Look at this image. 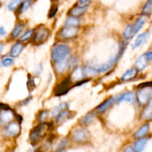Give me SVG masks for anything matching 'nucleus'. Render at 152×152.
Instances as JSON below:
<instances>
[{"label":"nucleus","mask_w":152,"mask_h":152,"mask_svg":"<svg viewBox=\"0 0 152 152\" xmlns=\"http://www.w3.org/2000/svg\"><path fill=\"white\" fill-rule=\"evenodd\" d=\"M126 43L122 42V44L120 45L119 51L117 52V53L115 55V56H113L112 58H111V59L106 62V63L103 64V65H100V66L94 67L96 74H101V73L107 72V71H109L110 69H111V68H113V66L116 64V62H117V61L121 58V56H123V54L124 53L125 50H126Z\"/></svg>","instance_id":"2"},{"label":"nucleus","mask_w":152,"mask_h":152,"mask_svg":"<svg viewBox=\"0 0 152 152\" xmlns=\"http://www.w3.org/2000/svg\"><path fill=\"white\" fill-rule=\"evenodd\" d=\"M147 142H148V140L146 138H139V140H137L134 145V151L142 152L146 146Z\"/></svg>","instance_id":"21"},{"label":"nucleus","mask_w":152,"mask_h":152,"mask_svg":"<svg viewBox=\"0 0 152 152\" xmlns=\"http://www.w3.org/2000/svg\"><path fill=\"white\" fill-rule=\"evenodd\" d=\"M14 118V114L13 111L8 108L1 109L0 111V122L3 124L10 123Z\"/></svg>","instance_id":"10"},{"label":"nucleus","mask_w":152,"mask_h":152,"mask_svg":"<svg viewBox=\"0 0 152 152\" xmlns=\"http://www.w3.org/2000/svg\"><path fill=\"white\" fill-rule=\"evenodd\" d=\"M48 117V111H42L39 114V120L40 122H44Z\"/></svg>","instance_id":"36"},{"label":"nucleus","mask_w":152,"mask_h":152,"mask_svg":"<svg viewBox=\"0 0 152 152\" xmlns=\"http://www.w3.org/2000/svg\"><path fill=\"white\" fill-rule=\"evenodd\" d=\"M150 131V126L148 123L143 125L142 127L140 128L139 130L134 134V137L135 138H141L143 137L144 136L147 134Z\"/></svg>","instance_id":"25"},{"label":"nucleus","mask_w":152,"mask_h":152,"mask_svg":"<svg viewBox=\"0 0 152 152\" xmlns=\"http://www.w3.org/2000/svg\"><path fill=\"white\" fill-rule=\"evenodd\" d=\"M23 1L24 0H10V1L7 4V9L10 11H14L23 2Z\"/></svg>","instance_id":"27"},{"label":"nucleus","mask_w":152,"mask_h":152,"mask_svg":"<svg viewBox=\"0 0 152 152\" xmlns=\"http://www.w3.org/2000/svg\"><path fill=\"white\" fill-rule=\"evenodd\" d=\"M71 81V79L65 78L59 83L58 86H56L54 88V94L56 96H62L68 92L70 89V84Z\"/></svg>","instance_id":"7"},{"label":"nucleus","mask_w":152,"mask_h":152,"mask_svg":"<svg viewBox=\"0 0 152 152\" xmlns=\"http://www.w3.org/2000/svg\"><path fill=\"white\" fill-rule=\"evenodd\" d=\"M152 96L151 87L142 88L137 94L136 99L140 105H146Z\"/></svg>","instance_id":"5"},{"label":"nucleus","mask_w":152,"mask_h":152,"mask_svg":"<svg viewBox=\"0 0 152 152\" xmlns=\"http://www.w3.org/2000/svg\"><path fill=\"white\" fill-rule=\"evenodd\" d=\"M70 58L71 57L68 58V59H65V60H62L59 62H56V63H54L55 70H56V71L58 74L64 73L67 69H68V66H69Z\"/></svg>","instance_id":"18"},{"label":"nucleus","mask_w":152,"mask_h":152,"mask_svg":"<svg viewBox=\"0 0 152 152\" xmlns=\"http://www.w3.org/2000/svg\"><path fill=\"white\" fill-rule=\"evenodd\" d=\"M148 16H145V15L142 14V16H140L136 20V22H134V25L132 26V29H133V34H137L141 29H142V27L144 26V25L146 22L147 19H148Z\"/></svg>","instance_id":"13"},{"label":"nucleus","mask_w":152,"mask_h":152,"mask_svg":"<svg viewBox=\"0 0 152 152\" xmlns=\"http://www.w3.org/2000/svg\"><path fill=\"white\" fill-rule=\"evenodd\" d=\"M49 129L48 125L45 124V123H42L41 124L36 126L31 132L30 134V140L32 143H37L45 135L47 129Z\"/></svg>","instance_id":"3"},{"label":"nucleus","mask_w":152,"mask_h":152,"mask_svg":"<svg viewBox=\"0 0 152 152\" xmlns=\"http://www.w3.org/2000/svg\"><path fill=\"white\" fill-rule=\"evenodd\" d=\"M79 25H80V20H79L78 18L71 16H68L65 23V26L78 27Z\"/></svg>","instance_id":"26"},{"label":"nucleus","mask_w":152,"mask_h":152,"mask_svg":"<svg viewBox=\"0 0 152 152\" xmlns=\"http://www.w3.org/2000/svg\"><path fill=\"white\" fill-rule=\"evenodd\" d=\"M85 75L86 74H85L84 70L81 67H77L74 70L70 77V79H71V82H78L83 80Z\"/></svg>","instance_id":"15"},{"label":"nucleus","mask_w":152,"mask_h":152,"mask_svg":"<svg viewBox=\"0 0 152 152\" xmlns=\"http://www.w3.org/2000/svg\"><path fill=\"white\" fill-rule=\"evenodd\" d=\"M148 118H149V119H151V120H152V113H151V115L149 116V117H148Z\"/></svg>","instance_id":"45"},{"label":"nucleus","mask_w":152,"mask_h":152,"mask_svg":"<svg viewBox=\"0 0 152 152\" xmlns=\"http://www.w3.org/2000/svg\"><path fill=\"white\" fill-rule=\"evenodd\" d=\"M50 34V31L48 29L44 27H40V28H37L34 31V36H33V42H34V45H39L42 44L43 42L48 39Z\"/></svg>","instance_id":"4"},{"label":"nucleus","mask_w":152,"mask_h":152,"mask_svg":"<svg viewBox=\"0 0 152 152\" xmlns=\"http://www.w3.org/2000/svg\"><path fill=\"white\" fill-rule=\"evenodd\" d=\"M148 37H149V32H148V31L140 34V35L137 37V38L136 39L134 42L133 45H132L133 49L137 48L140 47L141 45H142L147 41Z\"/></svg>","instance_id":"17"},{"label":"nucleus","mask_w":152,"mask_h":152,"mask_svg":"<svg viewBox=\"0 0 152 152\" xmlns=\"http://www.w3.org/2000/svg\"><path fill=\"white\" fill-rule=\"evenodd\" d=\"M56 123L58 125H62L64 123L71 119L73 117V114L71 111H68L67 110L62 111V112L59 113L57 116H56Z\"/></svg>","instance_id":"16"},{"label":"nucleus","mask_w":152,"mask_h":152,"mask_svg":"<svg viewBox=\"0 0 152 152\" xmlns=\"http://www.w3.org/2000/svg\"><path fill=\"white\" fill-rule=\"evenodd\" d=\"M0 4H1V0H0Z\"/></svg>","instance_id":"46"},{"label":"nucleus","mask_w":152,"mask_h":152,"mask_svg":"<svg viewBox=\"0 0 152 152\" xmlns=\"http://www.w3.org/2000/svg\"><path fill=\"white\" fill-rule=\"evenodd\" d=\"M20 130V125L18 123L13 122V123H10L7 125V127L5 128V130H4V134H5L6 136L12 137H15L19 134Z\"/></svg>","instance_id":"9"},{"label":"nucleus","mask_w":152,"mask_h":152,"mask_svg":"<svg viewBox=\"0 0 152 152\" xmlns=\"http://www.w3.org/2000/svg\"><path fill=\"white\" fill-rule=\"evenodd\" d=\"M91 0H80V3L81 4H87Z\"/></svg>","instance_id":"43"},{"label":"nucleus","mask_w":152,"mask_h":152,"mask_svg":"<svg viewBox=\"0 0 152 152\" xmlns=\"http://www.w3.org/2000/svg\"><path fill=\"white\" fill-rule=\"evenodd\" d=\"M31 4H32V0H24L23 2L19 5V13L21 14V13H23L24 12L26 11L31 7Z\"/></svg>","instance_id":"29"},{"label":"nucleus","mask_w":152,"mask_h":152,"mask_svg":"<svg viewBox=\"0 0 152 152\" xmlns=\"http://www.w3.org/2000/svg\"><path fill=\"white\" fill-rule=\"evenodd\" d=\"M2 49H3V45L0 43V53H1V51H2Z\"/></svg>","instance_id":"44"},{"label":"nucleus","mask_w":152,"mask_h":152,"mask_svg":"<svg viewBox=\"0 0 152 152\" xmlns=\"http://www.w3.org/2000/svg\"><path fill=\"white\" fill-rule=\"evenodd\" d=\"M14 62V60H13V58L11 57H4L1 59V66L3 67H10V65H12Z\"/></svg>","instance_id":"32"},{"label":"nucleus","mask_w":152,"mask_h":152,"mask_svg":"<svg viewBox=\"0 0 152 152\" xmlns=\"http://www.w3.org/2000/svg\"><path fill=\"white\" fill-rule=\"evenodd\" d=\"M78 27L65 26L59 31V36L64 39H71L78 34Z\"/></svg>","instance_id":"6"},{"label":"nucleus","mask_w":152,"mask_h":152,"mask_svg":"<svg viewBox=\"0 0 152 152\" xmlns=\"http://www.w3.org/2000/svg\"><path fill=\"white\" fill-rule=\"evenodd\" d=\"M94 117V113H89V114H88L87 115H86L84 117H83V119L82 120V123H83V125L88 124V123H90L92 121Z\"/></svg>","instance_id":"33"},{"label":"nucleus","mask_w":152,"mask_h":152,"mask_svg":"<svg viewBox=\"0 0 152 152\" xmlns=\"http://www.w3.org/2000/svg\"><path fill=\"white\" fill-rule=\"evenodd\" d=\"M6 34V31L4 29V28L3 26L0 27V36L3 37V36H5Z\"/></svg>","instance_id":"40"},{"label":"nucleus","mask_w":152,"mask_h":152,"mask_svg":"<svg viewBox=\"0 0 152 152\" xmlns=\"http://www.w3.org/2000/svg\"><path fill=\"white\" fill-rule=\"evenodd\" d=\"M57 10H58L57 6L55 5V4L52 5V7H50V10H49V13H48L49 18L53 17V16H54L55 15H56V12H57Z\"/></svg>","instance_id":"35"},{"label":"nucleus","mask_w":152,"mask_h":152,"mask_svg":"<svg viewBox=\"0 0 152 152\" xmlns=\"http://www.w3.org/2000/svg\"><path fill=\"white\" fill-rule=\"evenodd\" d=\"M137 74L138 70L136 68H131V69L128 70L127 71H126L123 74V75L121 77V80L123 82L129 81V80H132L133 79H134L137 76Z\"/></svg>","instance_id":"20"},{"label":"nucleus","mask_w":152,"mask_h":152,"mask_svg":"<svg viewBox=\"0 0 152 152\" xmlns=\"http://www.w3.org/2000/svg\"><path fill=\"white\" fill-rule=\"evenodd\" d=\"M89 138H90V134L88 131L85 129H77L73 134V140L75 142L80 143L87 142Z\"/></svg>","instance_id":"8"},{"label":"nucleus","mask_w":152,"mask_h":152,"mask_svg":"<svg viewBox=\"0 0 152 152\" xmlns=\"http://www.w3.org/2000/svg\"><path fill=\"white\" fill-rule=\"evenodd\" d=\"M117 96H112V97H110L109 99H107L106 101L102 102V104L99 105V106L96 108V111L99 113H104L110 108V107L112 106L114 104V102L117 101Z\"/></svg>","instance_id":"12"},{"label":"nucleus","mask_w":152,"mask_h":152,"mask_svg":"<svg viewBox=\"0 0 152 152\" xmlns=\"http://www.w3.org/2000/svg\"><path fill=\"white\" fill-rule=\"evenodd\" d=\"M24 49V45L22 42H16V44L12 46L11 49L10 50V56L12 58L18 57L19 55L22 53V50Z\"/></svg>","instance_id":"19"},{"label":"nucleus","mask_w":152,"mask_h":152,"mask_svg":"<svg viewBox=\"0 0 152 152\" xmlns=\"http://www.w3.org/2000/svg\"><path fill=\"white\" fill-rule=\"evenodd\" d=\"M34 30L32 29H30L28 30V31H25L20 37H19V42H25V41H28V40L31 39V38L33 37L34 36Z\"/></svg>","instance_id":"28"},{"label":"nucleus","mask_w":152,"mask_h":152,"mask_svg":"<svg viewBox=\"0 0 152 152\" xmlns=\"http://www.w3.org/2000/svg\"><path fill=\"white\" fill-rule=\"evenodd\" d=\"M145 56V57H146L147 60L148 61V62H150V61H152V51H148L147 52V53H144Z\"/></svg>","instance_id":"39"},{"label":"nucleus","mask_w":152,"mask_h":152,"mask_svg":"<svg viewBox=\"0 0 152 152\" xmlns=\"http://www.w3.org/2000/svg\"><path fill=\"white\" fill-rule=\"evenodd\" d=\"M136 100V95L134 92H126L124 94H122L121 95H119L117 98V102H134Z\"/></svg>","instance_id":"14"},{"label":"nucleus","mask_w":152,"mask_h":152,"mask_svg":"<svg viewBox=\"0 0 152 152\" xmlns=\"http://www.w3.org/2000/svg\"><path fill=\"white\" fill-rule=\"evenodd\" d=\"M42 64H39V65L37 67V68H36L35 74L37 76L39 75L42 73Z\"/></svg>","instance_id":"38"},{"label":"nucleus","mask_w":152,"mask_h":152,"mask_svg":"<svg viewBox=\"0 0 152 152\" xmlns=\"http://www.w3.org/2000/svg\"><path fill=\"white\" fill-rule=\"evenodd\" d=\"M133 36V29H132V25H128L126 28H125L123 31V37L126 40H129Z\"/></svg>","instance_id":"31"},{"label":"nucleus","mask_w":152,"mask_h":152,"mask_svg":"<svg viewBox=\"0 0 152 152\" xmlns=\"http://www.w3.org/2000/svg\"><path fill=\"white\" fill-rule=\"evenodd\" d=\"M124 152H134V148H132V147L129 146L126 148V150H125Z\"/></svg>","instance_id":"42"},{"label":"nucleus","mask_w":152,"mask_h":152,"mask_svg":"<svg viewBox=\"0 0 152 152\" xmlns=\"http://www.w3.org/2000/svg\"><path fill=\"white\" fill-rule=\"evenodd\" d=\"M71 48L64 44H58L53 46L51 51V59L53 63L65 60L70 57Z\"/></svg>","instance_id":"1"},{"label":"nucleus","mask_w":152,"mask_h":152,"mask_svg":"<svg viewBox=\"0 0 152 152\" xmlns=\"http://www.w3.org/2000/svg\"><path fill=\"white\" fill-rule=\"evenodd\" d=\"M35 88V84H34V80L33 78L30 77L28 80V89L31 91L34 90Z\"/></svg>","instance_id":"37"},{"label":"nucleus","mask_w":152,"mask_h":152,"mask_svg":"<svg viewBox=\"0 0 152 152\" xmlns=\"http://www.w3.org/2000/svg\"><path fill=\"white\" fill-rule=\"evenodd\" d=\"M68 108V104L67 102H62V103L59 104L57 106H55L54 108H53V110L51 111V116L52 117H56L58 114L60 112H62V111H65V110H67Z\"/></svg>","instance_id":"24"},{"label":"nucleus","mask_w":152,"mask_h":152,"mask_svg":"<svg viewBox=\"0 0 152 152\" xmlns=\"http://www.w3.org/2000/svg\"><path fill=\"white\" fill-rule=\"evenodd\" d=\"M88 10V4H81V5H77L75 7H72L71 10H69L68 13L71 16H74V17H80V16H83Z\"/></svg>","instance_id":"11"},{"label":"nucleus","mask_w":152,"mask_h":152,"mask_svg":"<svg viewBox=\"0 0 152 152\" xmlns=\"http://www.w3.org/2000/svg\"><path fill=\"white\" fill-rule=\"evenodd\" d=\"M24 28H25V24L23 22H19V23L16 24L13 31H12L11 34H10L12 38L16 39L17 37H19L23 31Z\"/></svg>","instance_id":"23"},{"label":"nucleus","mask_w":152,"mask_h":152,"mask_svg":"<svg viewBox=\"0 0 152 152\" xmlns=\"http://www.w3.org/2000/svg\"><path fill=\"white\" fill-rule=\"evenodd\" d=\"M67 144H68V139L65 138V139L62 140L60 142V143L59 144V146H58L57 148L58 152H61L63 151L64 148H65V146L67 145Z\"/></svg>","instance_id":"34"},{"label":"nucleus","mask_w":152,"mask_h":152,"mask_svg":"<svg viewBox=\"0 0 152 152\" xmlns=\"http://www.w3.org/2000/svg\"><path fill=\"white\" fill-rule=\"evenodd\" d=\"M31 99H32V98H31V96H29V97L26 98V99H25L23 102H22V105H27V104H28V102L31 101Z\"/></svg>","instance_id":"41"},{"label":"nucleus","mask_w":152,"mask_h":152,"mask_svg":"<svg viewBox=\"0 0 152 152\" xmlns=\"http://www.w3.org/2000/svg\"><path fill=\"white\" fill-rule=\"evenodd\" d=\"M152 11V0H148L142 7V14L149 16Z\"/></svg>","instance_id":"30"},{"label":"nucleus","mask_w":152,"mask_h":152,"mask_svg":"<svg viewBox=\"0 0 152 152\" xmlns=\"http://www.w3.org/2000/svg\"><path fill=\"white\" fill-rule=\"evenodd\" d=\"M148 62L146 57H145V54H142L137 59L136 63H135V66L138 71H142L146 68L147 65H148Z\"/></svg>","instance_id":"22"}]
</instances>
